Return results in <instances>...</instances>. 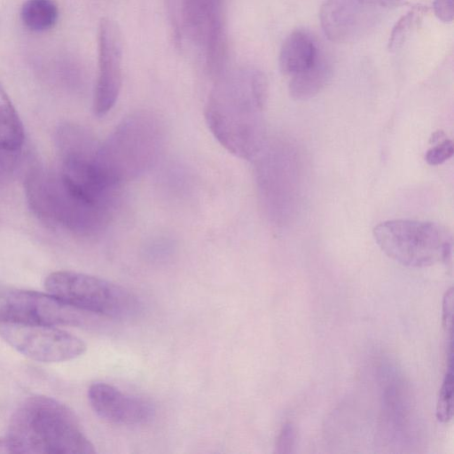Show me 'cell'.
Segmentation results:
<instances>
[{
	"label": "cell",
	"mask_w": 454,
	"mask_h": 454,
	"mask_svg": "<svg viewBox=\"0 0 454 454\" xmlns=\"http://www.w3.org/2000/svg\"><path fill=\"white\" fill-rule=\"evenodd\" d=\"M267 96L266 76L257 68L237 67L216 78L205 118L215 139L236 157L252 160L264 148Z\"/></svg>",
	"instance_id": "1"
},
{
	"label": "cell",
	"mask_w": 454,
	"mask_h": 454,
	"mask_svg": "<svg viewBox=\"0 0 454 454\" xmlns=\"http://www.w3.org/2000/svg\"><path fill=\"white\" fill-rule=\"evenodd\" d=\"M10 452L24 454H93L94 445L75 414L59 401L34 395L13 412L6 434Z\"/></svg>",
	"instance_id": "2"
},
{
	"label": "cell",
	"mask_w": 454,
	"mask_h": 454,
	"mask_svg": "<svg viewBox=\"0 0 454 454\" xmlns=\"http://www.w3.org/2000/svg\"><path fill=\"white\" fill-rule=\"evenodd\" d=\"M165 140V125L157 114L147 110L134 112L98 145L96 170L109 187L117 190L155 165Z\"/></svg>",
	"instance_id": "3"
},
{
	"label": "cell",
	"mask_w": 454,
	"mask_h": 454,
	"mask_svg": "<svg viewBox=\"0 0 454 454\" xmlns=\"http://www.w3.org/2000/svg\"><path fill=\"white\" fill-rule=\"evenodd\" d=\"M28 206L42 221L79 235H94L108 224L113 207L82 197L65 182L59 170L32 166L26 174Z\"/></svg>",
	"instance_id": "4"
},
{
	"label": "cell",
	"mask_w": 454,
	"mask_h": 454,
	"mask_svg": "<svg viewBox=\"0 0 454 454\" xmlns=\"http://www.w3.org/2000/svg\"><path fill=\"white\" fill-rule=\"evenodd\" d=\"M48 294L86 313L129 319L142 311L138 297L109 280L74 271L51 273L44 281Z\"/></svg>",
	"instance_id": "5"
},
{
	"label": "cell",
	"mask_w": 454,
	"mask_h": 454,
	"mask_svg": "<svg viewBox=\"0 0 454 454\" xmlns=\"http://www.w3.org/2000/svg\"><path fill=\"white\" fill-rule=\"evenodd\" d=\"M373 237L388 257L404 266L427 267L451 258L452 235L436 223L388 220L375 226Z\"/></svg>",
	"instance_id": "6"
},
{
	"label": "cell",
	"mask_w": 454,
	"mask_h": 454,
	"mask_svg": "<svg viewBox=\"0 0 454 454\" xmlns=\"http://www.w3.org/2000/svg\"><path fill=\"white\" fill-rule=\"evenodd\" d=\"M0 336L20 353L43 363L72 360L86 350L82 340L57 326L4 316H0Z\"/></svg>",
	"instance_id": "7"
},
{
	"label": "cell",
	"mask_w": 454,
	"mask_h": 454,
	"mask_svg": "<svg viewBox=\"0 0 454 454\" xmlns=\"http://www.w3.org/2000/svg\"><path fill=\"white\" fill-rule=\"evenodd\" d=\"M224 0H182L181 24L186 36L203 56L208 74L216 78L224 69L226 34Z\"/></svg>",
	"instance_id": "8"
},
{
	"label": "cell",
	"mask_w": 454,
	"mask_h": 454,
	"mask_svg": "<svg viewBox=\"0 0 454 454\" xmlns=\"http://www.w3.org/2000/svg\"><path fill=\"white\" fill-rule=\"evenodd\" d=\"M98 69L94 90L93 111L106 115L115 105L121 88L123 42L115 20H101L98 34Z\"/></svg>",
	"instance_id": "9"
},
{
	"label": "cell",
	"mask_w": 454,
	"mask_h": 454,
	"mask_svg": "<svg viewBox=\"0 0 454 454\" xmlns=\"http://www.w3.org/2000/svg\"><path fill=\"white\" fill-rule=\"evenodd\" d=\"M0 316L49 325L87 324L91 314L82 311L59 298L35 291H15L0 308Z\"/></svg>",
	"instance_id": "10"
},
{
	"label": "cell",
	"mask_w": 454,
	"mask_h": 454,
	"mask_svg": "<svg viewBox=\"0 0 454 454\" xmlns=\"http://www.w3.org/2000/svg\"><path fill=\"white\" fill-rule=\"evenodd\" d=\"M88 398L100 418L115 424H146L153 419L155 412L147 400L123 393L104 382L92 384L88 390Z\"/></svg>",
	"instance_id": "11"
},
{
	"label": "cell",
	"mask_w": 454,
	"mask_h": 454,
	"mask_svg": "<svg viewBox=\"0 0 454 454\" xmlns=\"http://www.w3.org/2000/svg\"><path fill=\"white\" fill-rule=\"evenodd\" d=\"M376 10L357 0H325L319 11L321 27L330 41L349 43L373 25Z\"/></svg>",
	"instance_id": "12"
},
{
	"label": "cell",
	"mask_w": 454,
	"mask_h": 454,
	"mask_svg": "<svg viewBox=\"0 0 454 454\" xmlns=\"http://www.w3.org/2000/svg\"><path fill=\"white\" fill-rule=\"evenodd\" d=\"M323 52L307 31H293L283 42L279 53V68L290 78L310 68Z\"/></svg>",
	"instance_id": "13"
},
{
	"label": "cell",
	"mask_w": 454,
	"mask_h": 454,
	"mask_svg": "<svg viewBox=\"0 0 454 454\" xmlns=\"http://www.w3.org/2000/svg\"><path fill=\"white\" fill-rule=\"evenodd\" d=\"M332 75V65L324 53L308 70L290 78V96L297 100L315 97L326 85Z\"/></svg>",
	"instance_id": "14"
},
{
	"label": "cell",
	"mask_w": 454,
	"mask_h": 454,
	"mask_svg": "<svg viewBox=\"0 0 454 454\" xmlns=\"http://www.w3.org/2000/svg\"><path fill=\"white\" fill-rule=\"evenodd\" d=\"M24 138L22 123L0 84V145L11 150H20Z\"/></svg>",
	"instance_id": "15"
},
{
	"label": "cell",
	"mask_w": 454,
	"mask_h": 454,
	"mask_svg": "<svg viewBox=\"0 0 454 454\" xmlns=\"http://www.w3.org/2000/svg\"><path fill=\"white\" fill-rule=\"evenodd\" d=\"M20 16L28 29L42 32L55 25L59 9L54 0H27L21 7Z\"/></svg>",
	"instance_id": "16"
},
{
	"label": "cell",
	"mask_w": 454,
	"mask_h": 454,
	"mask_svg": "<svg viewBox=\"0 0 454 454\" xmlns=\"http://www.w3.org/2000/svg\"><path fill=\"white\" fill-rule=\"evenodd\" d=\"M427 11V7L418 4L395 23L388 41L389 51H396L402 47Z\"/></svg>",
	"instance_id": "17"
},
{
	"label": "cell",
	"mask_w": 454,
	"mask_h": 454,
	"mask_svg": "<svg viewBox=\"0 0 454 454\" xmlns=\"http://www.w3.org/2000/svg\"><path fill=\"white\" fill-rule=\"evenodd\" d=\"M453 357L448 359L447 370L440 388L437 404L436 419L442 422H449L453 416Z\"/></svg>",
	"instance_id": "18"
},
{
	"label": "cell",
	"mask_w": 454,
	"mask_h": 454,
	"mask_svg": "<svg viewBox=\"0 0 454 454\" xmlns=\"http://www.w3.org/2000/svg\"><path fill=\"white\" fill-rule=\"evenodd\" d=\"M20 150H11L0 145V185L10 181L20 164Z\"/></svg>",
	"instance_id": "19"
},
{
	"label": "cell",
	"mask_w": 454,
	"mask_h": 454,
	"mask_svg": "<svg viewBox=\"0 0 454 454\" xmlns=\"http://www.w3.org/2000/svg\"><path fill=\"white\" fill-rule=\"evenodd\" d=\"M453 288L450 287L446 291L442 301V327L447 336V348L449 351L452 350V335H453Z\"/></svg>",
	"instance_id": "20"
},
{
	"label": "cell",
	"mask_w": 454,
	"mask_h": 454,
	"mask_svg": "<svg viewBox=\"0 0 454 454\" xmlns=\"http://www.w3.org/2000/svg\"><path fill=\"white\" fill-rule=\"evenodd\" d=\"M453 153V142L450 139L444 138L427 152L425 160L429 165L437 166L449 160Z\"/></svg>",
	"instance_id": "21"
},
{
	"label": "cell",
	"mask_w": 454,
	"mask_h": 454,
	"mask_svg": "<svg viewBox=\"0 0 454 454\" xmlns=\"http://www.w3.org/2000/svg\"><path fill=\"white\" fill-rule=\"evenodd\" d=\"M294 430L291 424H286L276 441L275 452L290 453L294 443Z\"/></svg>",
	"instance_id": "22"
},
{
	"label": "cell",
	"mask_w": 454,
	"mask_h": 454,
	"mask_svg": "<svg viewBox=\"0 0 454 454\" xmlns=\"http://www.w3.org/2000/svg\"><path fill=\"white\" fill-rule=\"evenodd\" d=\"M435 15L443 22H451L454 14V0H434Z\"/></svg>",
	"instance_id": "23"
},
{
	"label": "cell",
	"mask_w": 454,
	"mask_h": 454,
	"mask_svg": "<svg viewBox=\"0 0 454 454\" xmlns=\"http://www.w3.org/2000/svg\"><path fill=\"white\" fill-rule=\"evenodd\" d=\"M358 2L374 8V9H382V8H391L397 7L405 3L403 0H357Z\"/></svg>",
	"instance_id": "24"
}]
</instances>
